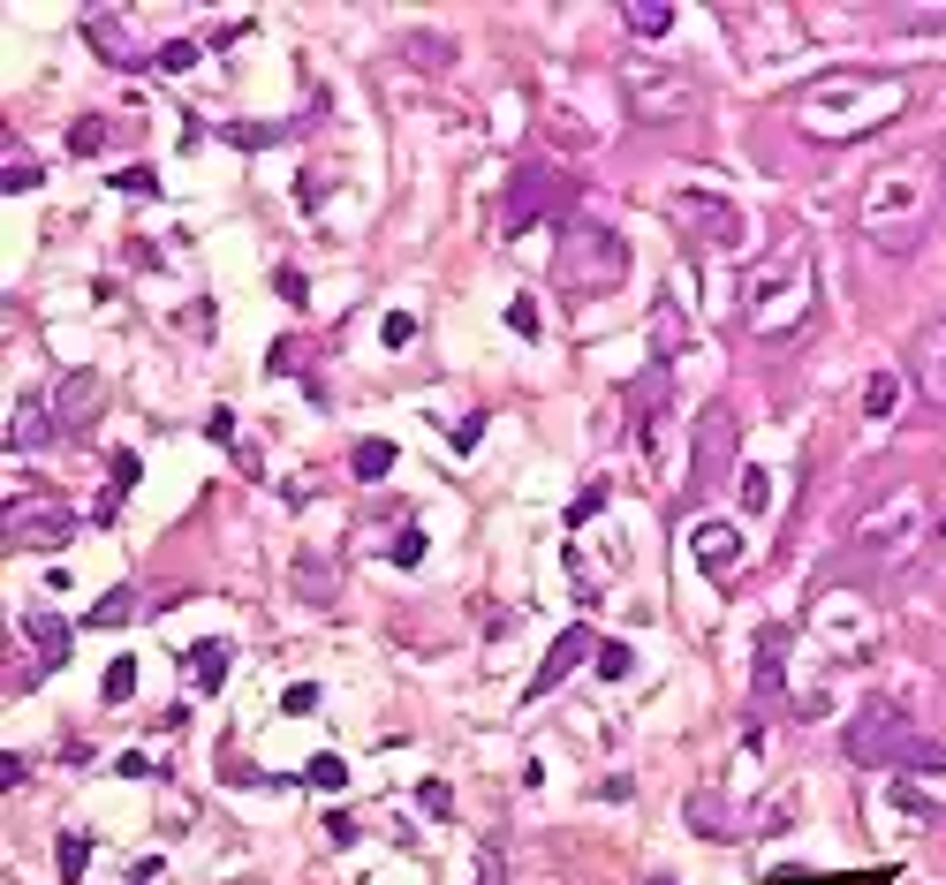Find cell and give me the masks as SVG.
<instances>
[{"instance_id":"30","label":"cell","mask_w":946,"mask_h":885,"mask_svg":"<svg viewBox=\"0 0 946 885\" xmlns=\"http://www.w3.org/2000/svg\"><path fill=\"white\" fill-rule=\"evenodd\" d=\"M629 667H637V651H629V643H599V674L606 681H621Z\"/></svg>"},{"instance_id":"8","label":"cell","mask_w":946,"mask_h":885,"mask_svg":"<svg viewBox=\"0 0 946 885\" xmlns=\"http://www.w3.org/2000/svg\"><path fill=\"white\" fill-rule=\"evenodd\" d=\"M45 409L61 424V439H84L91 424L106 417V379H99V372H69V379L45 394Z\"/></svg>"},{"instance_id":"17","label":"cell","mask_w":946,"mask_h":885,"mask_svg":"<svg viewBox=\"0 0 946 885\" xmlns=\"http://www.w3.org/2000/svg\"><path fill=\"white\" fill-rule=\"evenodd\" d=\"M696 560H704L712 576H728L734 560H742V538H734L728 522H704V530H696Z\"/></svg>"},{"instance_id":"13","label":"cell","mask_w":946,"mask_h":885,"mask_svg":"<svg viewBox=\"0 0 946 885\" xmlns=\"http://www.w3.org/2000/svg\"><path fill=\"white\" fill-rule=\"evenodd\" d=\"M780 674H787V629H757V674H750V689L780 696Z\"/></svg>"},{"instance_id":"11","label":"cell","mask_w":946,"mask_h":885,"mask_svg":"<svg viewBox=\"0 0 946 885\" xmlns=\"http://www.w3.org/2000/svg\"><path fill=\"white\" fill-rule=\"evenodd\" d=\"M23 635H31V651H39V674L45 667H69V651H77V629L61 621V613H23Z\"/></svg>"},{"instance_id":"37","label":"cell","mask_w":946,"mask_h":885,"mask_svg":"<svg viewBox=\"0 0 946 885\" xmlns=\"http://www.w3.org/2000/svg\"><path fill=\"white\" fill-rule=\"evenodd\" d=\"M114 182H122V190H130V197H152V190H160V182H152V167H122V174H114Z\"/></svg>"},{"instance_id":"40","label":"cell","mask_w":946,"mask_h":885,"mask_svg":"<svg viewBox=\"0 0 946 885\" xmlns=\"http://www.w3.org/2000/svg\"><path fill=\"white\" fill-rule=\"evenodd\" d=\"M8 190H39V160H16L8 167Z\"/></svg>"},{"instance_id":"38","label":"cell","mask_w":946,"mask_h":885,"mask_svg":"<svg viewBox=\"0 0 946 885\" xmlns=\"http://www.w3.org/2000/svg\"><path fill=\"white\" fill-rule=\"evenodd\" d=\"M409 340H417V318H409V311H394V318H387V348H409Z\"/></svg>"},{"instance_id":"10","label":"cell","mask_w":946,"mask_h":885,"mask_svg":"<svg viewBox=\"0 0 946 885\" xmlns=\"http://www.w3.org/2000/svg\"><path fill=\"white\" fill-rule=\"evenodd\" d=\"M583 659H599V635H591V629H560V643L546 651V667L530 674V704H546V696H553L560 681H568L576 667H583Z\"/></svg>"},{"instance_id":"4","label":"cell","mask_w":946,"mask_h":885,"mask_svg":"<svg viewBox=\"0 0 946 885\" xmlns=\"http://www.w3.org/2000/svg\"><path fill=\"white\" fill-rule=\"evenodd\" d=\"M568 205H576V182L560 167H546V160H522L508 197H500V235H522L530 220H560Z\"/></svg>"},{"instance_id":"25","label":"cell","mask_w":946,"mask_h":885,"mask_svg":"<svg viewBox=\"0 0 946 885\" xmlns=\"http://www.w3.org/2000/svg\"><path fill=\"white\" fill-rule=\"evenodd\" d=\"M130 613H136V590H106V598L91 606V629H122Z\"/></svg>"},{"instance_id":"6","label":"cell","mask_w":946,"mask_h":885,"mask_svg":"<svg viewBox=\"0 0 946 885\" xmlns=\"http://www.w3.org/2000/svg\"><path fill=\"white\" fill-rule=\"evenodd\" d=\"M787 295L795 311H811V265H803V251H780L757 281H750V326L757 334H773V303Z\"/></svg>"},{"instance_id":"42","label":"cell","mask_w":946,"mask_h":885,"mask_svg":"<svg viewBox=\"0 0 946 885\" xmlns=\"http://www.w3.org/2000/svg\"><path fill=\"white\" fill-rule=\"evenodd\" d=\"M273 288L288 295V303H303V273H296V265H281V273H273Z\"/></svg>"},{"instance_id":"22","label":"cell","mask_w":946,"mask_h":885,"mask_svg":"<svg viewBox=\"0 0 946 885\" xmlns=\"http://www.w3.org/2000/svg\"><path fill=\"white\" fill-rule=\"evenodd\" d=\"M417 69H455V39L447 31H409V45H401Z\"/></svg>"},{"instance_id":"7","label":"cell","mask_w":946,"mask_h":885,"mask_svg":"<svg viewBox=\"0 0 946 885\" xmlns=\"http://www.w3.org/2000/svg\"><path fill=\"white\" fill-rule=\"evenodd\" d=\"M674 220H682L689 243H704V251H742V205H728V197H696V190H682L674 197Z\"/></svg>"},{"instance_id":"43","label":"cell","mask_w":946,"mask_h":885,"mask_svg":"<svg viewBox=\"0 0 946 885\" xmlns=\"http://www.w3.org/2000/svg\"><path fill=\"white\" fill-rule=\"evenodd\" d=\"M651 885H667V878H651Z\"/></svg>"},{"instance_id":"1","label":"cell","mask_w":946,"mask_h":885,"mask_svg":"<svg viewBox=\"0 0 946 885\" xmlns=\"http://www.w3.org/2000/svg\"><path fill=\"white\" fill-rule=\"evenodd\" d=\"M841 757L848 764H894V772L932 780V772H946V742L916 734V719H908L894 696H871V704L848 719V734H841Z\"/></svg>"},{"instance_id":"21","label":"cell","mask_w":946,"mask_h":885,"mask_svg":"<svg viewBox=\"0 0 946 885\" xmlns=\"http://www.w3.org/2000/svg\"><path fill=\"white\" fill-rule=\"evenodd\" d=\"M348 469H356L364 485H379L394 469V439H356V447H348Z\"/></svg>"},{"instance_id":"5","label":"cell","mask_w":946,"mask_h":885,"mask_svg":"<svg viewBox=\"0 0 946 885\" xmlns=\"http://www.w3.org/2000/svg\"><path fill=\"white\" fill-rule=\"evenodd\" d=\"M734 409L728 401H704V417H696V447H689V500H704L720 477L734 469Z\"/></svg>"},{"instance_id":"2","label":"cell","mask_w":946,"mask_h":885,"mask_svg":"<svg viewBox=\"0 0 946 885\" xmlns=\"http://www.w3.org/2000/svg\"><path fill=\"white\" fill-rule=\"evenodd\" d=\"M621 273H629V243L613 227H599V220H568L560 227L553 281L568 295H606V288H621Z\"/></svg>"},{"instance_id":"31","label":"cell","mask_w":946,"mask_h":885,"mask_svg":"<svg viewBox=\"0 0 946 885\" xmlns=\"http://www.w3.org/2000/svg\"><path fill=\"white\" fill-rule=\"evenodd\" d=\"M599 507H606V485H583V492H576V507H568V530H583Z\"/></svg>"},{"instance_id":"3","label":"cell","mask_w":946,"mask_h":885,"mask_svg":"<svg viewBox=\"0 0 946 885\" xmlns=\"http://www.w3.org/2000/svg\"><path fill=\"white\" fill-rule=\"evenodd\" d=\"M916 538H924V492H894V500H878V507L856 522V530H848V560L871 576V568H894V560H908V546H916Z\"/></svg>"},{"instance_id":"29","label":"cell","mask_w":946,"mask_h":885,"mask_svg":"<svg viewBox=\"0 0 946 885\" xmlns=\"http://www.w3.org/2000/svg\"><path fill=\"white\" fill-rule=\"evenodd\" d=\"M311 787L342 795V787H348V764H342V757H311Z\"/></svg>"},{"instance_id":"19","label":"cell","mask_w":946,"mask_h":885,"mask_svg":"<svg viewBox=\"0 0 946 885\" xmlns=\"http://www.w3.org/2000/svg\"><path fill=\"white\" fill-rule=\"evenodd\" d=\"M894 409H902V372H871V379H863V417L886 424Z\"/></svg>"},{"instance_id":"12","label":"cell","mask_w":946,"mask_h":885,"mask_svg":"<svg viewBox=\"0 0 946 885\" xmlns=\"http://www.w3.org/2000/svg\"><path fill=\"white\" fill-rule=\"evenodd\" d=\"M908 364H916V379H924V401H939V409H946V326H932V334H916V348H908Z\"/></svg>"},{"instance_id":"20","label":"cell","mask_w":946,"mask_h":885,"mask_svg":"<svg viewBox=\"0 0 946 885\" xmlns=\"http://www.w3.org/2000/svg\"><path fill=\"white\" fill-rule=\"evenodd\" d=\"M182 667H190V681L213 696L220 681H227V643H190V659H182Z\"/></svg>"},{"instance_id":"16","label":"cell","mask_w":946,"mask_h":885,"mask_svg":"<svg viewBox=\"0 0 946 885\" xmlns=\"http://www.w3.org/2000/svg\"><path fill=\"white\" fill-rule=\"evenodd\" d=\"M682 817L696 825V833H704V841H734V833H742V825H734V810H728L720 795H689Z\"/></svg>"},{"instance_id":"26","label":"cell","mask_w":946,"mask_h":885,"mask_svg":"<svg viewBox=\"0 0 946 885\" xmlns=\"http://www.w3.org/2000/svg\"><path fill=\"white\" fill-rule=\"evenodd\" d=\"M220 136H227V144H235V152H258V144H281V136H288V129H265V122H227V129H220Z\"/></svg>"},{"instance_id":"23","label":"cell","mask_w":946,"mask_h":885,"mask_svg":"<svg viewBox=\"0 0 946 885\" xmlns=\"http://www.w3.org/2000/svg\"><path fill=\"white\" fill-rule=\"evenodd\" d=\"M84 31H91V45H99L106 61H136V45L114 31V16H84Z\"/></svg>"},{"instance_id":"35","label":"cell","mask_w":946,"mask_h":885,"mask_svg":"<svg viewBox=\"0 0 946 885\" xmlns=\"http://www.w3.org/2000/svg\"><path fill=\"white\" fill-rule=\"evenodd\" d=\"M197 53H205V45H197V39H174V45H160V69H190V61H197Z\"/></svg>"},{"instance_id":"41","label":"cell","mask_w":946,"mask_h":885,"mask_svg":"<svg viewBox=\"0 0 946 885\" xmlns=\"http://www.w3.org/2000/svg\"><path fill=\"white\" fill-rule=\"evenodd\" d=\"M281 704H288V712H318V689H311V681H296V689H288Z\"/></svg>"},{"instance_id":"39","label":"cell","mask_w":946,"mask_h":885,"mask_svg":"<svg viewBox=\"0 0 946 885\" xmlns=\"http://www.w3.org/2000/svg\"><path fill=\"white\" fill-rule=\"evenodd\" d=\"M894 802H902V810H908V817H924V825H932V802H924V795H916V787H908V780H902V787H894Z\"/></svg>"},{"instance_id":"36","label":"cell","mask_w":946,"mask_h":885,"mask_svg":"<svg viewBox=\"0 0 946 885\" xmlns=\"http://www.w3.org/2000/svg\"><path fill=\"white\" fill-rule=\"evenodd\" d=\"M508 326H516V334H538V303H530V295L508 303Z\"/></svg>"},{"instance_id":"9","label":"cell","mask_w":946,"mask_h":885,"mask_svg":"<svg viewBox=\"0 0 946 885\" xmlns=\"http://www.w3.org/2000/svg\"><path fill=\"white\" fill-rule=\"evenodd\" d=\"M69 530H77V515H69L61 500H16V507H8V546H16V552L69 546Z\"/></svg>"},{"instance_id":"28","label":"cell","mask_w":946,"mask_h":885,"mask_svg":"<svg viewBox=\"0 0 946 885\" xmlns=\"http://www.w3.org/2000/svg\"><path fill=\"white\" fill-rule=\"evenodd\" d=\"M894 31H946V8H894Z\"/></svg>"},{"instance_id":"24","label":"cell","mask_w":946,"mask_h":885,"mask_svg":"<svg viewBox=\"0 0 946 885\" xmlns=\"http://www.w3.org/2000/svg\"><path fill=\"white\" fill-rule=\"evenodd\" d=\"M53 855H61V885H84V863H91V841H84V833H61V847H53Z\"/></svg>"},{"instance_id":"27","label":"cell","mask_w":946,"mask_h":885,"mask_svg":"<svg viewBox=\"0 0 946 885\" xmlns=\"http://www.w3.org/2000/svg\"><path fill=\"white\" fill-rule=\"evenodd\" d=\"M99 144H106V122H99V114H84V122L69 129V152H77V160H91Z\"/></svg>"},{"instance_id":"34","label":"cell","mask_w":946,"mask_h":885,"mask_svg":"<svg viewBox=\"0 0 946 885\" xmlns=\"http://www.w3.org/2000/svg\"><path fill=\"white\" fill-rule=\"evenodd\" d=\"M417 560H425V530H401L394 538V568H417Z\"/></svg>"},{"instance_id":"32","label":"cell","mask_w":946,"mask_h":885,"mask_svg":"<svg viewBox=\"0 0 946 885\" xmlns=\"http://www.w3.org/2000/svg\"><path fill=\"white\" fill-rule=\"evenodd\" d=\"M130 689H136V659H114V667H106V704H122Z\"/></svg>"},{"instance_id":"15","label":"cell","mask_w":946,"mask_h":885,"mask_svg":"<svg viewBox=\"0 0 946 885\" xmlns=\"http://www.w3.org/2000/svg\"><path fill=\"white\" fill-rule=\"evenodd\" d=\"M621 31L644 39V45H659L667 31H674V8H667V0H629V8H621Z\"/></svg>"},{"instance_id":"33","label":"cell","mask_w":946,"mask_h":885,"mask_svg":"<svg viewBox=\"0 0 946 885\" xmlns=\"http://www.w3.org/2000/svg\"><path fill=\"white\" fill-rule=\"evenodd\" d=\"M765 500H773V485H765V469H742V507H750V515H765Z\"/></svg>"},{"instance_id":"14","label":"cell","mask_w":946,"mask_h":885,"mask_svg":"<svg viewBox=\"0 0 946 885\" xmlns=\"http://www.w3.org/2000/svg\"><path fill=\"white\" fill-rule=\"evenodd\" d=\"M45 439H61L53 409H45V401H23V409H16V424H8V447H16V455H31V447H45Z\"/></svg>"},{"instance_id":"18","label":"cell","mask_w":946,"mask_h":885,"mask_svg":"<svg viewBox=\"0 0 946 885\" xmlns=\"http://www.w3.org/2000/svg\"><path fill=\"white\" fill-rule=\"evenodd\" d=\"M296 598L303 606H334V598H342V590H334V568H326L318 552H303L296 560Z\"/></svg>"}]
</instances>
